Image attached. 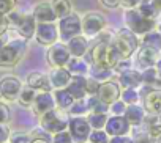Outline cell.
Listing matches in <instances>:
<instances>
[{"mask_svg":"<svg viewBox=\"0 0 161 143\" xmlns=\"http://www.w3.org/2000/svg\"><path fill=\"white\" fill-rule=\"evenodd\" d=\"M52 143H74V140H73L69 130H63V132H58L54 135Z\"/></svg>","mask_w":161,"mask_h":143,"instance_id":"obj_40","label":"cell"},{"mask_svg":"<svg viewBox=\"0 0 161 143\" xmlns=\"http://www.w3.org/2000/svg\"><path fill=\"white\" fill-rule=\"evenodd\" d=\"M66 90L74 96V99H82L87 96V76H73Z\"/></svg>","mask_w":161,"mask_h":143,"instance_id":"obj_22","label":"cell"},{"mask_svg":"<svg viewBox=\"0 0 161 143\" xmlns=\"http://www.w3.org/2000/svg\"><path fill=\"white\" fill-rule=\"evenodd\" d=\"M27 85L32 87L33 90H36L38 93L41 91H51L52 85L49 80V76H46L44 73H40V71H33L27 76Z\"/></svg>","mask_w":161,"mask_h":143,"instance_id":"obj_20","label":"cell"},{"mask_svg":"<svg viewBox=\"0 0 161 143\" xmlns=\"http://www.w3.org/2000/svg\"><path fill=\"white\" fill-rule=\"evenodd\" d=\"M66 69L73 76H86L89 71H90V66L82 60V58H76V57H71V60L68 61L66 64Z\"/></svg>","mask_w":161,"mask_h":143,"instance_id":"obj_28","label":"cell"},{"mask_svg":"<svg viewBox=\"0 0 161 143\" xmlns=\"http://www.w3.org/2000/svg\"><path fill=\"white\" fill-rule=\"evenodd\" d=\"M68 121H69V120H66V118L62 115V112H60V110H55V109L40 116V124H41L43 130H46V132H49V134H54V135L58 134V132L66 130Z\"/></svg>","mask_w":161,"mask_h":143,"instance_id":"obj_6","label":"cell"},{"mask_svg":"<svg viewBox=\"0 0 161 143\" xmlns=\"http://www.w3.org/2000/svg\"><path fill=\"white\" fill-rule=\"evenodd\" d=\"M122 101H123L126 105L137 104V101H139V91L134 90V88H126V90L122 93Z\"/></svg>","mask_w":161,"mask_h":143,"instance_id":"obj_36","label":"cell"},{"mask_svg":"<svg viewBox=\"0 0 161 143\" xmlns=\"http://www.w3.org/2000/svg\"><path fill=\"white\" fill-rule=\"evenodd\" d=\"M25 39L18 38L13 41H8L2 49H0V68H11L18 64L25 52Z\"/></svg>","mask_w":161,"mask_h":143,"instance_id":"obj_3","label":"cell"},{"mask_svg":"<svg viewBox=\"0 0 161 143\" xmlns=\"http://www.w3.org/2000/svg\"><path fill=\"white\" fill-rule=\"evenodd\" d=\"M158 116H159V123H161V113H159V115H158Z\"/></svg>","mask_w":161,"mask_h":143,"instance_id":"obj_53","label":"cell"},{"mask_svg":"<svg viewBox=\"0 0 161 143\" xmlns=\"http://www.w3.org/2000/svg\"><path fill=\"white\" fill-rule=\"evenodd\" d=\"M142 79H144V84L147 85H156V84H161V77L158 74V69L153 66V68H148L145 71H142Z\"/></svg>","mask_w":161,"mask_h":143,"instance_id":"obj_35","label":"cell"},{"mask_svg":"<svg viewBox=\"0 0 161 143\" xmlns=\"http://www.w3.org/2000/svg\"><path fill=\"white\" fill-rule=\"evenodd\" d=\"M158 57H159V52L156 49L141 44V47L137 49V54H136V66L142 71L153 68L158 61Z\"/></svg>","mask_w":161,"mask_h":143,"instance_id":"obj_13","label":"cell"},{"mask_svg":"<svg viewBox=\"0 0 161 143\" xmlns=\"http://www.w3.org/2000/svg\"><path fill=\"white\" fill-rule=\"evenodd\" d=\"M148 135L153 140H159L161 138V123H159V116L156 115L153 123H148Z\"/></svg>","mask_w":161,"mask_h":143,"instance_id":"obj_37","label":"cell"},{"mask_svg":"<svg viewBox=\"0 0 161 143\" xmlns=\"http://www.w3.org/2000/svg\"><path fill=\"white\" fill-rule=\"evenodd\" d=\"M87 112H89V99L87 98L76 99L74 104L69 107V113L73 116H80L82 113H87Z\"/></svg>","mask_w":161,"mask_h":143,"instance_id":"obj_34","label":"cell"},{"mask_svg":"<svg viewBox=\"0 0 161 143\" xmlns=\"http://www.w3.org/2000/svg\"><path fill=\"white\" fill-rule=\"evenodd\" d=\"M51 5H52V10L57 14V19L58 21L73 14L71 0H51Z\"/></svg>","mask_w":161,"mask_h":143,"instance_id":"obj_26","label":"cell"},{"mask_svg":"<svg viewBox=\"0 0 161 143\" xmlns=\"http://www.w3.org/2000/svg\"><path fill=\"white\" fill-rule=\"evenodd\" d=\"M11 137L10 127L7 124H0V143H8Z\"/></svg>","mask_w":161,"mask_h":143,"instance_id":"obj_44","label":"cell"},{"mask_svg":"<svg viewBox=\"0 0 161 143\" xmlns=\"http://www.w3.org/2000/svg\"><path fill=\"white\" fill-rule=\"evenodd\" d=\"M141 3V0H120V7L125 10H134Z\"/></svg>","mask_w":161,"mask_h":143,"instance_id":"obj_45","label":"cell"},{"mask_svg":"<svg viewBox=\"0 0 161 143\" xmlns=\"http://www.w3.org/2000/svg\"><path fill=\"white\" fill-rule=\"evenodd\" d=\"M54 99H55V104L60 110H69V107L74 104V96L66 90V88H62V90H55L54 93Z\"/></svg>","mask_w":161,"mask_h":143,"instance_id":"obj_25","label":"cell"},{"mask_svg":"<svg viewBox=\"0 0 161 143\" xmlns=\"http://www.w3.org/2000/svg\"><path fill=\"white\" fill-rule=\"evenodd\" d=\"M8 41H7V38H5V35H2V36H0V49H2L5 44H7Z\"/></svg>","mask_w":161,"mask_h":143,"instance_id":"obj_51","label":"cell"},{"mask_svg":"<svg viewBox=\"0 0 161 143\" xmlns=\"http://www.w3.org/2000/svg\"><path fill=\"white\" fill-rule=\"evenodd\" d=\"M92 61L93 64H98L101 68H108V69H115L119 66V63L122 61V57L117 54V50L108 44L100 41L93 49H92Z\"/></svg>","mask_w":161,"mask_h":143,"instance_id":"obj_2","label":"cell"},{"mask_svg":"<svg viewBox=\"0 0 161 143\" xmlns=\"http://www.w3.org/2000/svg\"><path fill=\"white\" fill-rule=\"evenodd\" d=\"M10 143H32V138L24 132H16L10 137Z\"/></svg>","mask_w":161,"mask_h":143,"instance_id":"obj_42","label":"cell"},{"mask_svg":"<svg viewBox=\"0 0 161 143\" xmlns=\"http://www.w3.org/2000/svg\"><path fill=\"white\" fill-rule=\"evenodd\" d=\"M90 143H109V135L106 130L100 129V130H92L90 137H89Z\"/></svg>","mask_w":161,"mask_h":143,"instance_id":"obj_38","label":"cell"},{"mask_svg":"<svg viewBox=\"0 0 161 143\" xmlns=\"http://www.w3.org/2000/svg\"><path fill=\"white\" fill-rule=\"evenodd\" d=\"M126 107H128V105H126L123 101H117V102H114V104L109 107V110H111L114 115H125Z\"/></svg>","mask_w":161,"mask_h":143,"instance_id":"obj_43","label":"cell"},{"mask_svg":"<svg viewBox=\"0 0 161 143\" xmlns=\"http://www.w3.org/2000/svg\"><path fill=\"white\" fill-rule=\"evenodd\" d=\"M69 52H71V57H76V58H82L86 54H87V49H89V41L84 35H77L74 38H71L68 43H66Z\"/></svg>","mask_w":161,"mask_h":143,"instance_id":"obj_21","label":"cell"},{"mask_svg":"<svg viewBox=\"0 0 161 143\" xmlns=\"http://www.w3.org/2000/svg\"><path fill=\"white\" fill-rule=\"evenodd\" d=\"M144 109L150 115L161 113V90H152L144 98Z\"/></svg>","mask_w":161,"mask_h":143,"instance_id":"obj_23","label":"cell"},{"mask_svg":"<svg viewBox=\"0 0 161 143\" xmlns=\"http://www.w3.org/2000/svg\"><path fill=\"white\" fill-rule=\"evenodd\" d=\"M123 116L128 120V123L131 126H139L144 121V118H145V109H142L137 104H131V105L126 107Z\"/></svg>","mask_w":161,"mask_h":143,"instance_id":"obj_24","label":"cell"},{"mask_svg":"<svg viewBox=\"0 0 161 143\" xmlns=\"http://www.w3.org/2000/svg\"><path fill=\"white\" fill-rule=\"evenodd\" d=\"M35 38L43 46H52V44H55L57 39L60 38L58 25H55L54 22L38 24L36 25V32H35Z\"/></svg>","mask_w":161,"mask_h":143,"instance_id":"obj_12","label":"cell"},{"mask_svg":"<svg viewBox=\"0 0 161 143\" xmlns=\"http://www.w3.org/2000/svg\"><path fill=\"white\" fill-rule=\"evenodd\" d=\"M153 2H155V3L159 7V10H161V0H153Z\"/></svg>","mask_w":161,"mask_h":143,"instance_id":"obj_52","label":"cell"},{"mask_svg":"<svg viewBox=\"0 0 161 143\" xmlns=\"http://www.w3.org/2000/svg\"><path fill=\"white\" fill-rule=\"evenodd\" d=\"M119 84L122 87L126 88H134L137 90L142 84H144V79H142V73H139L137 69H126V71H122L120 76H119Z\"/></svg>","mask_w":161,"mask_h":143,"instance_id":"obj_19","label":"cell"},{"mask_svg":"<svg viewBox=\"0 0 161 143\" xmlns=\"http://www.w3.org/2000/svg\"><path fill=\"white\" fill-rule=\"evenodd\" d=\"M108 120H109V118H108L106 113H89V115H87V121H89V124H90V127H92L93 130L104 129Z\"/></svg>","mask_w":161,"mask_h":143,"instance_id":"obj_32","label":"cell"},{"mask_svg":"<svg viewBox=\"0 0 161 143\" xmlns=\"http://www.w3.org/2000/svg\"><path fill=\"white\" fill-rule=\"evenodd\" d=\"M32 14H33V18L38 24H47V22L57 21V14L54 13L51 2H40L38 5H35Z\"/></svg>","mask_w":161,"mask_h":143,"instance_id":"obj_18","label":"cell"},{"mask_svg":"<svg viewBox=\"0 0 161 143\" xmlns=\"http://www.w3.org/2000/svg\"><path fill=\"white\" fill-rule=\"evenodd\" d=\"M109 143H134V141L126 135H119V137H112L109 140Z\"/></svg>","mask_w":161,"mask_h":143,"instance_id":"obj_46","label":"cell"},{"mask_svg":"<svg viewBox=\"0 0 161 143\" xmlns=\"http://www.w3.org/2000/svg\"><path fill=\"white\" fill-rule=\"evenodd\" d=\"M11 118V112H10V107L0 101V124H7Z\"/></svg>","mask_w":161,"mask_h":143,"instance_id":"obj_41","label":"cell"},{"mask_svg":"<svg viewBox=\"0 0 161 143\" xmlns=\"http://www.w3.org/2000/svg\"><path fill=\"white\" fill-rule=\"evenodd\" d=\"M89 99V112L90 113H108L109 112V107L108 104H104L103 101H100L97 96H90L87 98Z\"/></svg>","mask_w":161,"mask_h":143,"instance_id":"obj_33","label":"cell"},{"mask_svg":"<svg viewBox=\"0 0 161 143\" xmlns=\"http://www.w3.org/2000/svg\"><path fill=\"white\" fill-rule=\"evenodd\" d=\"M114 69H108V68H101L98 64H92L90 66V77L97 79L98 82H108L112 76Z\"/></svg>","mask_w":161,"mask_h":143,"instance_id":"obj_31","label":"cell"},{"mask_svg":"<svg viewBox=\"0 0 161 143\" xmlns=\"http://www.w3.org/2000/svg\"><path fill=\"white\" fill-rule=\"evenodd\" d=\"M73 79V74L66 68H52V71L49 73V80H51V85L52 88L55 90H62V88H66L69 85Z\"/></svg>","mask_w":161,"mask_h":143,"instance_id":"obj_17","label":"cell"},{"mask_svg":"<svg viewBox=\"0 0 161 143\" xmlns=\"http://www.w3.org/2000/svg\"><path fill=\"white\" fill-rule=\"evenodd\" d=\"M46 58L52 68H66L68 61L71 60V52L65 43H55L49 46Z\"/></svg>","mask_w":161,"mask_h":143,"instance_id":"obj_9","label":"cell"},{"mask_svg":"<svg viewBox=\"0 0 161 143\" xmlns=\"http://www.w3.org/2000/svg\"><path fill=\"white\" fill-rule=\"evenodd\" d=\"M10 21V25L18 32V35L22 39H30L35 36L36 32V25L38 22L35 21L33 14H18V13H11L7 16Z\"/></svg>","mask_w":161,"mask_h":143,"instance_id":"obj_4","label":"cell"},{"mask_svg":"<svg viewBox=\"0 0 161 143\" xmlns=\"http://www.w3.org/2000/svg\"><path fill=\"white\" fill-rule=\"evenodd\" d=\"M155 68L158 69V74H159V77H161V55L158 57V61H156V64H155Z\"/></svg>","mask_w":161,"mask_h":143,"instance_id":"obj_50","label":"cell"},{"mask_svg":"<svg viewBox=\"0 0 161 143\" xmlns=\"http://www.w3.org/2000/svg\"><path fill=\"white\" fill-rule=\"evenodd\" d=\"M125 24L128 28L136 35H147L155 28V21L142 16L136 8L134 10H125Z\"/></svg>","mask_w":161,"mask_h":143,"instance_id":"obj_5","label":"cell"},{"mask_svg":"<svg viewBox=\"0 0 161 143\" xmlns=\"http://www.w3.org/2000/svg\"><path fill=\"white\" fill-rule=\"evenodd\" d=\"M142 16H145V18H148V19H152V21H155L156 19V16L159 14V7L153 2V0H141V3L137 5V8H136Z\"/></svg>","mask_w":161,"mask_h":143,"instance_id":"obj_27","label":"cell"},{"mask_svg":"<svg viewBox=\"0 0 161 143\" xmlns=\"http://www.w3.org/2000/svg\"><path fill=\"white\" fill-rule=\"evenodd\" d=\"M80 21H82V33L87 39L101 35V32L106 28V19L100 13H87Z\"/></svg>","mask_w":161,"mask_h":143,"instance_id":"obj_8","label":"cell"},{"mask_svg":"<svg viewBox=\"0 0 161 143\" xmlns=\"http://www.w3.org/2000/svg\"><path fill=\"white\" fill-rule=\"evenodd\" d=\"M55 99H54V94H51V91H41L36 94V99L32 105V110L33 113H36L38 116L51 112L55 109Z\"/></svg>","mask_w":161,"mask_h":143,"instance_id":"obj_16","label":"cell"},{"mask_svg":"<svg viewBox=\"0 0 161 143\" xmlns=\"http://www.w3.org/2000/svg\"><path fill=\"white\" fill-rule=\"evenodd\" d=\"M131 129V124L123 115H114L108 120L104 130L111 137H119V135H126Z\"/></svg>","mask_w":161,"mask_h":143,"instance_id":"obj_15","label":"cell"},{"mask_svg":"<svg viewBox=\"0 0 161 143\" xmlns=\"http://www.w3.org/2000/svg\"><path fill=\"white\" fill-rule=\"evenodd\" d=\"M111 46L117 50V54L122 57V60H128L141 47V41L137 39V35L133 33L130 28H120L114 35Z\"/></svg>","mask_w":161,"mask_h":143,"instance_id":"obj_1","label":"cell"},{"mask_svg":"<svg viewBox=\"0 0 161 143\" xmlns=\"http://www.w3.org/2000/svg\"><path fill=\"white\" fill-rule=\"evenodd\" d=\"M68 129L74 143H86L92 134V127L87 118H82V116H73L68 121Z\"/></svg>","mask_w":161,"mask_h":143,"instance_id":"obj_10","label":"cell"},{"mask_svg":"<svg viewBox=\"0 0 161 143\" xmlns=\"http://www.w3.org/2000/svg\"><path fill=\"white\" fill-rule=\"evenodd\" d=\"M58 33H60V39L68 43L71 38L77 36L82 33V21L77 14H71L68 18H63L58 21Z\"/></svg>","mask_w":161,"mask_h":143,"instance_id":"obj_7","label":"cell"},{"mask_svg":"<svg viewBox=\"0 0 161 143\" xmlns=\"http://www.w3.org/2000/svg\"><path fill=\"white\" fill-rule=\"evenodd\" d=\"M122 96V91H120V85L114 80H108V82H103L100 85V90L97 93V98L100 101H103L104 104L108 105H112L114 102L119 101V98Z\"/></svg>","mask_w":161,"mask_h":143,"instance_id":"obj_14","label":"cell"},{"mask_svg":"<svg viewBox=\"0 0 161 143\" xmlns=\"http://www.w3.org/2000/svg\"><path fill=\"white\" fill-rule=\"evenodd\" d=\"M16 8V0H0V16H8Z\"/></svg>","mask_w":161,"mask_h":143,"instance_id":"obj_39","label":"cell"},{"mask_svg":"<svg viewBox=\"0 0 161 143\" xmlns=\"http://www.w3.org/2000/svg\"><path fill=\"white\" fill-rule=\"evenodd\" d=\"M22 90V84L18 77L7 76L0 80V98L5 101H18Z\"/></svg>","mask_w":161,"mask_h":143,"instance_id":"obj_11","label":"cell"},{"mask_svg":"<svg viewBox=\"0 0 161 143\" xmlns=\"http://www.w3.org/2000/svg\"><path fill=\"white\" fill-rule=\"evenodd\" d=\"M32 143H49V140L47 138H38V137H35V138H32Z\"/></svg>","mask_w":161,"mask_h":143,"instance_id":"obj_49","label":"cell"},{"mask_svg":"<svg viewBox=\"0 0 161 143\" xmlns=\"http://www.w3.org/2000/svg\"><path fill=\"white\" fill-rule=\"evenodd\" d=\"M141 44H142V46L153 47V49H156L158 52H161V33H159V30H152L150 33L144 35Z\"/></svg>","mask_w":161,"mask_h":143,"instance_id":"obj_30","label":"cell"},{"mask_svg":"<svg viewBox=\"0 0 161 143\" xmlns=\"http://www.w3.org/2000/svg\"><path fill=\"white\" fill-rule=\"evenodd\" d=\"M36 94H38V91H36V90H33L32 87L25 85V87H22V90H21V94H19L18 101H19V104H21V105H24V107H32V105H33V102H35V99H36Z\"/></svg>","mask_w":161,"mask_h":143,"instance_id":"obj_29","label":"cell"},{"mask_svg":"<svg viewBox=\"0 0 161 143\" xmlns=\"http://www.w3.org/2000/svg\"><path fill=\"white\" fill-rule=\"evenodd\" d=\"M106 8H117L120 7V0H100Z\"/></svg>","mask_w":161,"mask_h":143,"instance_id":"obj_47","label":"cell"},{"mask_svg":"<svg viewBox=\"0 0 161 143\" xmlns=\"http://www.w3.org/2000/svg\"><path fill=\"white\" fill-rule=\"evenodd\" d=\"M158 30H159V33H161V25H159V28H158Z\"/></svg>","mask_w":161,"mask_h":143,"instance_id":"obj_54","label":"cell"},{"mask_svg":"<svg viewBox=\"0 0 161 143\" xmlns=\"http://www.w3.org/2000/svg\"><path fill=\"white\" fill-rule=\"evenodd\" d=\"M134 143H155V140L150 135H139Z\"/></svg>","mask_w":161,"mask_h":143,"instance_id":"obj_48","label":"cell"}]
</instances>
